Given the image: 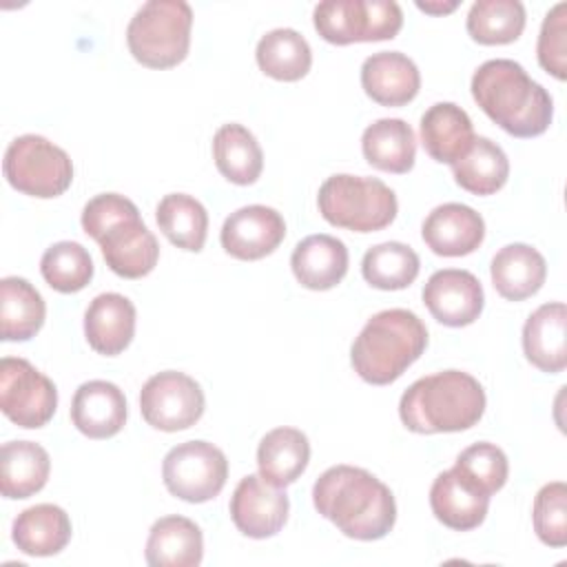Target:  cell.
Listing matches in <instances>:
<instances>
[{"instance_id": "cell-20", "label": "cell", "mask_w": 567, "mask_h": 567, "mask_svg": "<svg viewBox=\"0 0 567 567\" xmlns=\"http://www.w3.org/2000/svg\"><path fill=\"white\" fill-rule=\"evenodd\" d=\"M523 352L540 372L556 374L567 365V308L563 301L543 303L523 326Z\"/></svg>"}, {"instance_id": "cell-22", "label": "cell", "mask_w": 567, "mask_h": 567, "mask_svg": "<svg viewBox=\"0 0 567 567\" xmlns=\"http://www.w3.org/2000/svg\"><path fill=\"white\" fill-rule=\"evenodd\" d=\"M421 144L441 164L458 162L474 142L470 115L454 102H436L421 115Z\"/></svg>"}, {"instance_id": "cell-14", "label": "cell", "mask_w": 567, "mask_h": 567, "mask_svg": "<svg viewBox=\"0 0 567 567\" xmlns=\"http://www.w3.org/2000/svg\"><path fill=\"white\" fill-rule=\"evenodd\" d=\"M286 237L281 213L270 206L250 204L230 213L221 226V248L241 261H255L270 255Z\"/></svg>"}, {"instance_id": "cell-13", "label": "cell", "mask_w": 567, "mask_h": 567, "mask_svg": "<svg viewBox=\"0 0 567 567\" xmlns=\"http://www.w3.org/2000/svg\"><path fill=\"white\" fill-rule=\"evenodd\" d=\"M423 303L439 323L463 328L481 317L485 295L481 281L470 270L443 268L425 281Z\"/></svg>"}, {"instance_id": "cell-39", "label": "cell", "mask_w": 567, "mask_h": 567, "mask_svg": "<svg viewBox=\"0 0 567 567\" xmlns=\"http://www.w3.org/2000/svg\"><path fill=\"white\" fill-rule=\"evenodd\" d=\"M532 520L540 543L549 547L567 545V485L563 481L547 483L538 489Z\"/></svg>"}, {"instance_id": "cell-38", "label": "cell", "mask_w": 567, "mask_h": 567, "mask_svg": "<svg viewBox=\"0 0 567 567\" xmlns=\"http://www.w3.org/2000/svg\"><path fill=\"white\" fill-rule=\"evenodd\" d=\"M454 467L489 496L498 492L509 476V463L505 452L498 445L485 441L465 447L456 456Z\"/></svg>"}, {"instance_id": "cell-33", "label": "cell", "mask_w": 567, "mask_h": 567, "mask_svg": "<svg viewBox=\"0 0 567 567\" xmlns=\"http://www.w3.org/2000/svg\"><path fill=\"white\" fill-rule=\"evenodd\" d=\"M454 182L472 195H494L509 177L505 151L489 137H474L470 151L452 164Z\"/></svg>"}, {"instance_id": "cell-3", "label": "cell", "mask_w": 567, "mask_h": 567, "mask_svg": "<svg viewBox=\"0 0 567 567\" xmlns=\"http://www.w3.org/2000/svg\"><path fill=\"white\" fill-rule=\"evenodd\" d=\"M485 390L467 372L443 370L416 379L399 401V416L410 432H461L481 421Z\"/></svg>"}, {"instance_id": "cell-7", "label": "cell", "mask_w": 567, "mask_h": 567, "mask_svg": "<svg viewBox=\"0 0 567 567\" xmlns=\"http://www.w3.org/2000/svg\"><path fill=\"white\" fill-rule=\"evenodd\" d=\"M2 171L16 190L40 199L62 195L73 182L69 153L35 133L20 135L7 146Z\"/></svg>"}, {"instance_id": "cell-24", "label": "cell", "mask_w": 567, "mask_h": 567, "mask_svg": "<svg viewBox=\"0 0 567 567\" xmlns=\"http://www.w3.org/2000/svg\"><path fill=\"white\" fill-rule=\"evenodd\" d=\"M496 292L507 301H523L536 295L547 277L545 257L529 244H507L489 266Z\"/></svg>"}, {"instance_id": "cell-15", "label": "cell", "mask_w": 567, "mask_h": 567, "mask_svg": "<svg viewBox=\"0 0 567 567\" xmlns=\"http://www.w3.org/2000/svg\"><path fill=\"white\" fill-rule=\"evenodd\" d=\"M421 235L434 255L463 257L483 244L485 221L472 206L447 202L425 217Z\"/></svg>"}, {"instance_id": "cell-11", "label": "cell", "mask_w": 567, "mask_h": 567, "mask_svg": "<svg viewBox=\"0 0 567 567\" xmlns=\"http://www.w3.org/2000/svg\"><path fill=\"white\" fill-rule=\"evenodd\" d=\"M204 392L199 383L177 370L153 374L140 392L144 421L162 432H177L195 425L204 414Z\"/></svg>"}, {"instance_id": "cell-2", "label": "cell", "mask_w": 567, "mask_h": 567, "mask_svg": "<svg viewBox=\"0 0 567 567\" xmlns=\"http://www.w3.org/2000/svg\"><path fill=\"white\" fill-rule=\"evenodd\" d=\"M472 97L481 111L514 137L543 135L554 117L551 95L507 58L483 62L472 75Z\"/></svg>"}, {"instance_id": "cell-10", "label": "cell", "mask_w": 567, "mask_h": 567, "mask_svg": "<svg viewBox=\"0 0 567 567\" xmlns=\"http://www.w3.org/2000/svg\"><path fill=\"white\" fill-rule=\"evenodd\" d=\"M58 408L55 383L20 357L0 361V410L18 427L35 430L51 421Z\"/></svg>"}, {"instance_id": "cell-31", "label": "cell", "mask_w": 567, "mask_h": 567, "mask_svg": "<svg viewBox=\"0 0 567 567\" xmlns=\"http://www.w3.org/2000/svg\"><path fill=\"white\" fill-rule=\"evenodd\" d=\"M213 157L217 171L233 184H255L264 168V153L255 135L237 124H224L213 135Z\"/></svg>"}, {"instance_id": "cell-23", "label": "cell", "mask_w": 567, "mask_h": 567, "mask_svg": "<svg viewBox=\"0 0 567 567\" xmlns=\"http://www.w3.org/2000/svg\"><path fill=\"white\" fill-rule=\"evenodd\" d=\"M290 268L303 288L330 290L348 272V248L332 235H310L295 246Z\"/></svg>"}, {"instance_id": "cell-42", "label": "cell", "mask_w": 567, "mask_h": 567, "mask_svg": "<svg viewBox=\"0 0 567 567\" xmlns=\"http://www.w3.org/2000/svg\"><path fill=\"white\" fill-rule=\"evenodd\" d=\"M416 7L425 13L432 16H443V13H452L458 7V0H450V2H416Z\"/></svg>"}, {"instance_id": "cell-25", "label": "cell", "mask_w": 567, "mask_h": 567, "mask_svg": "<svg viewBox=\"0 0 567 567\" xmlns=\"http://www.w3.org/2000/svg\"><path fill=\"white\" fill-rule=\"evenodd\" d=\"M144 556L151 567H195L204 556L202 529L186 516H162L148 532Z\"/></svg>"}, {"instance_id": "cell-9", "label": "cell", "mask_w": 567, "mask_h": 567, "mask_svg": "<svg viewBox=\"0 0 567 567\" xmlns=\"http://www.w3.org/2000/svg\"><path fill=\"white\" fill-rule=\"evenodd\" d=\"M166 489L186 503L215 498L228 478L226 454L208 441H186L168 450L162 463Z\"/></svg>"}, {"instance_id": "cell-34", "label": "cell", "mask_w": 567, "mask_h": 567, "mask_svg": "<svg viewBox=\"0 0 567 567\" xmlns=\"http://www.w3.org/2000/svg\"><path fill=\"white\" fill-rule=\"evenodd\" d=\"M155 219L164 237L182 250L199 252L206 244L208 213L199 199L186 193H168L155 208Z\"/></svg>"}, {"instance_id": "cell-21", "label": "cell", "mask_w": 567, "mask_h": 567, "mask_svg": "<svg viewBox=\"0 0 567 567\" xmlns=\"http://www.w3.org/2000/svg\"><path fill=\"white\" fill-rule=\"evenodd\" d=\"M135 334V306L120 292L97 295L84 312V337L89 346L104 354L115 357L128 348Z\"/></svg>"}, {"instance_id": "cell-16", "label": "cell", "mask_w": 567, "mask_h": 567, "mask_svg": "<svg viewBox=\"0 0 567 567\" xmlns=\"http://www.w3.org/2000/svg\"><path fill=\"white\" fill-rule=\"evenodd\" d=\"M430 507L436 520L456 532L478 527L489 507V494L465 478L456 467L441 472L430 487Z\"/></svg>"}, {"instance_id": "cell-35", "label": "cell", "mask_w": 567, "mask_h": 567, "mask_svg": "<svg viewBox=\"0 0 567 567\" xmlns=\"http://www.w3.org/2000/svg\"><path fill=\"white\" fill-rule=\"evenodd\" d=\"M465 27L478 44H509L525 29V7L518 0H478L470 7Z\"/></svg>"}, {"instance_id": "cell-27", "label": "cell", "mask_w": 567, "mask_h": 567, "mask_svg": "<svg viewBox=\"0 0 567 567\" xmlns=\"http://www.w3.org/2000/svg\"><path fill=\"white\" fill-rule=\"evenodd\" d=\"M361 151L370 166L403 175L414 166L416 137L405 120L381 117L363 131Z\"/></svg>"}, {"instance_id": "cell-28", "label": "cell", "mask_w": 567, "mask_h": 567, "mask_svg": "<svg viewBox=\"0 0 567 567\" xmlns=\"http://www.w3.org/2000/svg\"><path fill=\"white\" fill-rule=\"evenodd\" d=\"M310 443L308 436L297 427L270 430L257 447L259 476L277 487L295 483L308 467Z\"/></svg>"}, {"instance_id": "cell-6", "label": "cell", "mask_w": 567, "mask_h": 567, "mask_svg": "<svg viewBox=\"0 0 567 567\" xmlns=\"http://www.w3.org/2000/svg\"><path fill=\"white\" fill-rule=\"evenodd\" d=\"M193 9L184 0H148L126 27L131 55L148 69H171L190 49Z\"/></svg>"}, {"instance_id": "cell-4", "label": "cell", "mask_w": 567, "mask_h": 567, "mask_svg": "<svg viewBox=\"0 0 567 567\" xmlns=\"http://www.w3.org/2000/svg\"><path fill=\"white\" fill-rule=\"evenodd\" d=\"M427 348L425 323L405 308L372 315L350 348L354 372L372 385L396 381Z\"/></svg>"}, {"instance_id": "cell-26", "label": "cell", "mask_w": 567, "mask_h": 567, "mask_svg": "<svg viewBox=\"0 0 567 567\" xmlns=\"http://www.w3.org/2000/svg\"><path fill=\"white\" fill-rule=\"evenodd\" d=\"M11 538L27 556H53L71 540V518L60 505L40 503L16 516Z\"/></svg>"}, {"instance_id": "cell-29", "label": "cell", "mask_w": 567, "mask_h": 567, "mask_svg": "<svg viewBox=\"0 0 567 567\" xmlns=\"http://www.w3.org/2000/svg\"><path fill=\"white\" fill-rule=\"evenodd\" d=\"M51 472L49 452L33 441H9L0 450V492L4 498H29Z\"/></svg>"}, {"instance_id": "cell-12", "label": "cell", "mask_w": 567, "mask_h": 567, "mask_svg": "<svg viewBox=\"0 0 567 567\" xmlns=\"http://www.w3.org/2000/svg\"><path fill=\"white\" fill-rule=\"evenodd\" d=\"M230 518L248 538H270L288 520V494L257 474L244 476L230 496Z\"/></svg>"}, {"instance_id": "cell-19", "label": "cell", "mask_w": 567, "mask_h": 567, "mask_svg": "<svg viewBox=\"0 0 567 567\" xmlns=\"http://www.w3.org/2000/svg\"><path fill=\"white\" fill-rule=\"evenodd\" d=\"M71 421L89 439H111L126 423V396L111 381H86L73 394Z\"/></svg>"}, {"instance_id": "cell-5", "label": "cell", "mask_w": 567, "mask_h": 567, "mask_svg": "<svg viewBox=\"0 0 567 567\" xmlns=\"http://www.w3.org/2000/svg\"><path fill=\"white\" fill-rule=\"evenodd\" d=\"M317 206L328 224L352 233L381 230L394 221L399 210L390 186L377 177L350 173L330 175L319 186Z\"/></svg>"}, {"instance_id": "cell-40", "label": "cell", "mask_w": 567, "mask_h": 567, "mask_svg": "<svg viewBox=\"0 0 567 567\" xmlns=\"http://www.w3.org/2000/svg\"><path fill=\"white\" fill-rule=\"evenodd\" d=\"M538 64L556 80L567 78V2L554 4L540 27L536 42Z\"/></svg>"}, {"instance_id": "cell-30", "label": "cell", "mask_w": 567, "mask_h": 567, "mask_svg": "<svg viewBox=\"0 0 567 567\" xmlns=\"http://www.w3.org/2000/svg\"><path fill=\"white\" fill-rule=\"evenodd\" d=\"M42 295L22 277L0 281V337L2 341H29L44 323Z\"/></svg>"}, {"instance_id": "cell-41", "label": "cell", "mask_w": 567, "mask_h": 567, "mask_svg": "<svg viewBox=\"0 0 567 567\" xmlns=\"http://www.w3.org/2000/svg\"><path fill=\"white\" fill-rule=\"evenodd\" d=\"M140 217L137 206L117 193H102L86 202L82 208V228L89 237L100 241L115 224Z\"/></svg>"}, {"instance_id": "cell-32", "label": "cell", "mask_w": 567, "mask_h": 567, "mask_svg": "<svg viewBox=\"0 0 567 567\" xmlns=\"http://www.w3.org/2000/svg\"><path fill=\"white\" fill-rule=\"evenodd\" d=\"M259 69L279 82L301 80L312 64V51L308 40L288 27L272 29L259 38L255 51Z\"/></svg>"}, {"instance_id": "cell-17", "label": "cell", "mask_w": 567, "mask_h": 567, "mask_svg": "<svg viewBox=\"0 0 567 567\" xmlns=\"http://www.w3.org/2000/svg\"><path fill=\"white\" fill-rule=\"evenodd\" d=\"M361 86L365 95L381 106H403L421 89L416 64L401 51H379L361 64Z\"/></svg>"}, {"instance_id": "cell-8", "label": "cell", "mask_w": 567, "mask_h": 567, "mask_svg": "<svg viewBox=\"0 0 567 567\" xmlns=\"http://www.w3.org/2000/svg\"><path fill=\"white\" fill-rule=\"evenodd\" d=\"M317 33L330 44L392 40L403 27V11L392 0H326L312 11Z\"/></svg>"}, {"instance_id": "cell-1", "label": "cell", "mask_w": 567, "mask_h": 567, "mask_svg": "<svg viewBox=\"0 0 567 567\" xmlns=\"http://www.w3.org/2000/svg\"><path fill=\"white\" fill-rule=\"evenodd\" d=\"M312 503L323 518L354 540H379L396 523L390 487L354 465L328 467L315 481Z\"/></svg>"}, {"instance_id": "cell-37", "label": "cell", "mask_w": 567, "mask_h": 567, "mask_svg": "<svg viewBox=\"0 0 567 567\" xmlns=\"http://www.w3.org/2000/svg\"><path fill=\"white\" fill-rule=\"evenodd\" d=\"M44 281L64 295L78 292L93 279V259L78 241H58L49 246L40 259Z\"/></svg>"}, {"instance_id": "cell-36", "label": "cell", "mask_w": 567, "mask_h": 567, "mask_svg": "<svg viewBox=\"0 0 567 567\" xmlns=\"http://www.w3.org/2000/svg\"><path fill=\"white\" fill-rule=\"evenodd\" d=\"M419 255L401 241H383L365 250L361 261L363 279L379 290H403L419 275Z\"/></svg>"}, {"instance_id": "cell-18", "label": "cell", "mask_w": 567, "mask_h": 567, "mask_svg": "<svg viewBox=\"0 0 567 567\" xmlns=\"http://www.w3.org/2000/svg\"><path fill=\"white\" fill-rule=\"evenodd\" d=\"M97 244L106 266L124 279L146 277L159 259V244L142 217L115 224Z\"/></svg>"}]
</instances>
